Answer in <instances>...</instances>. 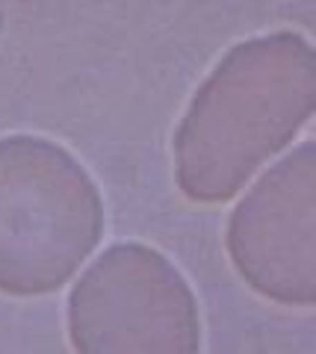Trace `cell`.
Returning <instances> with one entry per match:
<instances>
[{"instance_id": "2", "label": "cell", "mask_w": 316, "mask_h": 354, "mask_svg": "<svg viewBox=\"0 0 316 354\" xmlns=\"http://www.w3.org/2000/svg\"><path fill=\"white\" fill-rule=\"evenodd\" d=\"M104 236L101 192L62 145L0 139V292L48 295Z\"/></svg>"}, {"instance_id": "3", "label": "cell", "mask_w": 316, "mask_h": 354, "mask_svg": "<svg viewBox=\"0 0 316 354\" xmlns=\"http://www.w3.org/2000/svg\"><path fill=\"white\" fill-rule=\"evenodd\" d=\"M77 351H198V304L160 251L124 242L104 251L68 298Z\"/></svg>"}, {"instance_id": "4", "label": "cell", "mask_w": 316, "mask_h": 354, "mask_svg": "<svg viewBox=\"0 0 316 354\" xmlns=\"http://www.w3.org/2000/svg\"><path fill=\"white\" fill-rule=\"evenodd\" d=\"M227 254L269 301L316 304V142L260 177L227 221Z\"/></svg>"}, {"instance_id": "1", "label": "cell", "mask_w": 316, "mask_h": 354, "mask_svg": "<svg viewBox=\"0 0 316 354\" xmlns=\"http://www.w3.org/2000/svg\"><path fill=\"white\" fill-rule=\"evenodd\" d=\"M316 113V48L281 30L239 41L198 86L174 133V177L198 204H222Z\"/></svg>"}]
</instances>
